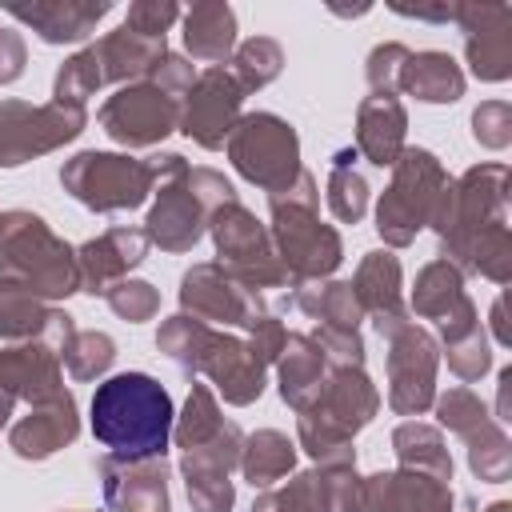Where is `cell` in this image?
Masks as SVG:
<instances>
[{
  "label": "cell",
  "instance_id": "49",
  "mask_svg": "<svg viewBox=\"0 0 512 512\" xmlns=\"http://www.w3.org/2000/svg\"><path fill=\"white\" fill-rule=\"evenodd\" d=\"M184 16V8L176 0H136L128 4V16H124V28L140 32V36H152V40H164V32Z\"/></svg>",
  "mask_w": 512,
  "mask_h": 512
},
{
  "label": "cell",
  "instance_id": "7",
  "mask_svg": "<svg viewBox=\"0 0 512 512\" xmlns=\"http://www.w3.org/2000/svg\"><path fill=\"white\" fill-rule=\"evenodd\" d=\"M448 172L436 152L404 148L392 164V180L376 200V232L388 248H408L428 224L448 188Z\"/></svg>",
  "mask_w": 512,
  "mask_h": 512
},
{
  "label": "cell",
  "instance_id": "44",
  "mask_svg": "<svg viewBox=\"0 0 512 512\" xmlns=\"http://www.w3.org/2000/svg\"><path fill=\"white\" fill-rule=\"evenodd\" d=\"M444 360H448V368H452L464 384L480 380V376L492 368V344H488L484 324H480V328H472L468 336H460V340L444 344Z\"/></svg>",
  "mask_w": 512,
  "mask_h": 512
},
{
  "label": "cell",
  "instance_id": "29",
  "mask_svg": "<svg viewBox=\"0 0 512 512\" xmlns=\"http://www.w3.org/2000/svg\"><path fill=\"white\" fill-rule=\"evenodd\" d=\"M92 48H96V60H100V76H104V84H116V88L148 80V76H152V68H156V64L164 60V52H168V44H164V40L140 36V32L124 28V24H120L116 32H108V36H100Z\"/></svg>",
  "mask_w": 512,
  "mask_h": 512
},
{
  "label": "cell",
  "instance_id": "8",
  "mask_svg": "<svg viewBox=\"0 0 512 512\" xmlns=\"http://www.w3.org/2000/svg\"><path fill=\"white\" fill-rule=\"evenodd\" d=\"M60 188L88 212H132L156 192V172L128 152L84 148L60 168Z\"/></svg>",
  "mask_w": 512,
  "mask_h": 512
},
{
  "label": "cell",
  "instance_id": "31",
  "mask_svg": "<svg viewBox=\"0 0 512 512\" xmlns=\"http://www.w3.org/2000/svg\"><path fill=\"white\" fill-rule=\"evenodd\" d=\"M464 84H468L464 68L452 60V52H440V48L408 52L400 68V92L424 104H456L464 96Z\"/></svg>",
  "mask_w": 512,
  "mask_h": 512
},
{
  "label": "cell",
  "instance_id": "40",
  "mask_svg": "<svg viewBox=\"0 0 512 512\" xmlns=\"http://www.w3.org/2000/svg\"><path fill=\"white\" fill-rule=\"evenodd\" d=\"M64 368H68V376L72 380H80V384H88V380H104L108 376V368L116 364V340L108 336V332H96V328H76V336L68 340V348H64Z\"/></svg>",
  "mask_w": 512,
  "mask_h": 512
},
{
  "label": "cell",
  "instance_id": "14",
  "mask_svg": "<svg viewBox=\"0 0 512 512\" xmlns=\"http://www.w3.org/2000/svg\"><path fill=\"white\" fill-rule=\"evenodd\" d=\"M388 408L396 416H424L436 400L440 344L416 320L388 336Z\"/></svg>",
  "mask_w": 512,
  "mask_h": 512
},
{
  "label": "cell",
  "instance_id": "42",
  "mask_svg": "<svg viewBox=\"0 0 512 512\" xmlns=\"http://www.w3.org/2000/svg\"><path fill=\"white\" fill-rule=\"evenodd\" d=\"M392 476H396V512H456L448 480L408 468H392Z\"/></svg>",
  "mask_w": 512,
  "mask_h": 512
},
{
  "label": "cell",
  "instance_id": "56",
  "mask_svg": "<svg viewBox=\"0 0 512 512\" xmlns=\"http://www.w3.org/2000/svg\"><path fill=\"white\" fill-rule=\"evenodd\" d=\"M328 8H332L336 16H364V12L372 8V4H352V8H336V4H328Z\"/></svg>",
  "mask_w": 512,
  "mask_h": 512
},
{
  "label": "cell",
  "instance_id": "16",
  "mask_svg": "<svg viewBox=\"0 0 512 512\" xmlns=\"http://www.w3.org/2000/svg\"><path fill=\"white\" fill-rule=\"evenodd\" d=\"M240 108H244V88L236 84V76L224 64L204 68V72H196V84L180 100L176 132H184L204 152H216V148H224L228 132L236 128Z\"/></svg>",
  "mask_w": 512,
  "mask_h": 512
},
{
  "label": "cell",
  "instance_id": "55",
  "mask_svg": "<svg viewBox=\"0 0 512 512\" xmlns=\"http://www.w3.org/2000/svg\"><path fill=\"white\" fill-rule=\"evenodd\" d=\"M488 316H492V340L508 348V344H512V328H508V320H504V296L492 300V312H488Z\"/></svg>",
  "mask_w": 512,
  "mask_h": 512
},
{
  "label": "cell",
  "instance_id": "10",
  "mask_svg": "<svg viewBox=\"0 0 512 512\" xmlns=\"http://www.w3.org/2000/svg\"><path fill=\"white\" fill-rule=\"evenodd\" d=\"M208 236L216 244V264L236 276L240 284L248 288H284L288 284V272L272 248V236H268V224L256 220V212H248L240 200L224 204L212 212L208 220Z\"/></svg>",
  "mask_w": 512,
  "mask_h": 512
},
{
  "label": "cell",
  "instance_id": "22",
  "mask_svg": "<svg viewBox=\"0 0 512 512\" xmlns=\"http://www.w3.org/2000/svg\"><path fill=\"white\" fill-rule=\"evenodd\" d=\"M348 284H352V292L364 308V320H372V328L384 340L412 324V312L404 304V272H400V260L388 248L364 252L360 264H356V276Z\"/></svg>",
  "mask_w": 512,
  "mask_h": 512
},
{
  "label": "cell",
  "instance_id": "1",
  "mask_svg": "<svg viewBox=\"0 0 512 512\" xmlns=\"http://www.w3.org/2000/svg\"><path fill=\"white\" fill-rule=\"evenodd\" d=\"M152 172H156V200L144 216V236L148 244H156L168 256L192 252L200 244V236L208 232V220L216 208L240 200L232 180L216 168H192L180 152H156L148 156Z\"/></svg>",
  "mask_w": 512,
  "mask_h": 512
},
{
  "label": "cell",
  "instance_id": "19",
  "mask_svg": "<svg viewBox=\"0 0 512 512\" xmlns=\"http://www.w3.org/2000/svg\"><path fill=\"white\" fill-rule=\"evenodd\" d=\"M464 32V60L476 80L504 84L512 76V8L508 4H452Z\"/></svg>",
  "mask_w": 512,
  "mask_h": 512
},
{
  "label": "cell",
  "instance_id": "39",
  "mask_svg": "<svg viewBox=\"0 0 512 512\" xmlns=\"http://www.w3.org/2000/svg\"><path fill=\"white\" fill-rule=\"evenodd\" d=\"M48 312H52V304L36 300L20 284L0 280V340H8V344L40 340V332L48 324Z\"/></svg>",
  "mask_w": 512,
  "mask_h": 512
},
{
  "label": "cell",
  "instance_id": "35",
  "mask_svg": "<svg viewBox=\"0 0 512 512\" xmlns=\"http://www.w3.org/2000/svg\"><path fill=\"white\" fill-rule=\"evenodd\" d=\"M236 468L252 488H276V480L296 472V444L276 428H260V432L244 436Z\"/></svg>",
  "mask_w": 512,
  "mask_h": 512
},
{
  "label": "cell",
  "instance_id": "54",
  "mask_svg": "<svg viewBox=\"0 0 512 512\" xmlns=\"http://www.w3.org/2000/svg\"><path fill=\"white\" fill-rule=\"evenodd\" d=\"M496 420L500 424L512 420V368H500L496 376Z\"/></svg>",
  "mask_w": 512,
  "mask_h": 512
},
{
  "label": "cell",
  "instance_id": "28",
  "mask_svg": "<svg viewBox=\"0 0 512 512\" xmlns=\"http://www.w3.org/2000/svg\"><path fill=\"white\" fill-rule=\"evenodd\" d=\"M276 388H280V400L292 408V412H304L320 388H324V376H328V360L324 352L312 344V336L304 332H288L284 336V348L276 356Z\"/></svg>",
  "mask_w": 512,
  "mask_h": 512
},
{
  "label": "cell",
  "instance_id": "46",
  "mask_svg": "<svg viewBox=\"0 0 512 512\" xmlns=\"http://www.w3.org/2000/svg\"><path fill=\"white\" fill-rule=\"evenodd\" d=\"M412 48H404L400 40H388V44H376L364 60V80L372 88V96H396L400 92V68L408 60Z\"/></svg>",
  "mask_w": 512,
  "mask_h": 512
},
{
  "label": "cell",
  "instance_id": "9",
  "mask_svg": "<svg viewBox=\"0 0 512 512\" xmlns=\"http://www.w3.org/2000/svg\"><path fill=\"white\" fill-rule=\"evenodd\" d=\"M224 152H228L232 168L264 192H280L304 168L300 164V136L276 112H240L236 128L224 140Z\"/></svg>",
  "mask_w": 512,
  "mask_h": 512
},
{
  "label": "cell",
  "instance_id": "37",
  "mask_svg": "<svg viewBox=\"0 0 512 512\" xmlns=\"http://www.w3.org/2000/svg\"><path fill=\"white\" fill-rule=\"evenodd\" d=\"M232 76H236V84L244 88V96L248 92H260V88H268L276 76H280V68H284V48H280V40H272V36H248V40H236V48H232Z\"/></svg>",
  "mask_w": 512,
  "mask_h": 512
},
{
  "label": "cell",
  "instance_id": "38",
  "mask_svg": "<svg viewBox=\"0 0 512 512\" xmlns=\"http://www.w3.org/2000/svg\"><path fill=\"white\" fill-rule=\"evenodd\" d=\"M220 424H224V412H220L216 392H212L208 384H196V380H192V384H188V400H184L180 416L172 420V440H176V448L188 452V448L212 440V436L220 432Z\"/></svg>",
  "mask_w": 512,
  "mask_h": 512
},
{
  "label": "cell",
  "instance_id": "53",
  "mask_svg": "<svg viewBox=\"0 0 512 512\" xmlns=\"http://www.w3.org/2000/svg\"><path fill=\"white\" fill-rule=\"evenodd\" d=\"M388 8H392L396 16L428 20V24H448V20H452V4H404V0H392Z\"/></svg>",
  "mask_w": 512,
  "mask_h": 512
},
{
  "label": "cell",
  "instance_id": "34",
  "mask_svg": "<svg viewBox=\"0 0 512 512\" xmlns=\"http://www.w3.org/2000/svg\"><path fill=\"white\" fill-rule=\"evenodd\" d=\"M432 408H436L440 428H448L452 436H460L464 448L484 444V440H492V436L504 432V424L488 412V404H484L472 388H464V384H460V388H448V392H436Z\"/></svg>",
  "mask_w": 512,
  "mask_h": 512
},
{
  "label": "cell",
  "instance_id": "58",
  "mask_svg": "<svg viewBox=\"0 0 512 512\" xmlns=\"http://www.w3.org/2000/svg\"><path fill=\"white\" fill-rule=\"evenodd\" d=\"M64 512H80V508H64Z\"/></svg>",
  "mask_w": 512,
  "mask_h": 512
},
{
  "label": "cell",
  "instance_id": "23",
  "mask_svg": "<svg viewBox=\"0 0 512 512\" xmlns=\"http://www.w3.org/2000/svg\"><path fill=\"white\" fill-rule=\"evenodd\" d=\"M96 476H100V488L112 512H172L164 456L120 460L104 452L96 460Z\"/></svg>",
  "mask_w": 512,
  "mask_h": 512
},
{
  "label": "cell",
  "instance_id": "52",
  "mask_svg": "<svg viewBox=\"0 0 512 512\" xmlns=\"http://www.w3.org/2000/svg\"><path fill=\"white\" fill-rule=\"evenodd\" d=\"M24 64H28V44L16 28H0V88L4 84H16L24 76Z\"/></svg>",
  "mask_w": 512,
  "mask_h": 512
},
{
  "label": "cell",
  "instance_id": "5",
  "mask_svg": "<svg viewBox=\"0 0 512 512\" xmlns=\"http://www.w3.org/2000/svg\"><path fill=\"white\" fill-rule=\"evenodd\" d=\"M0 280L20 284L44 304L68 300L80 292L76 248L60 240L44 216L28 208L0 212Z\"/></svg>",
  "mask_w": 512,
  "mask_h": 512
},
{
  "label": "cell",
  "instance_id": "21",
  "mask_svg": "<svg viewBox=\"0 0 512 512\" xmlns=\"http://www.w3.org/2000/svg\"><path fill=\"white\" fill-rule=\"evenodd\" d=\"M376 412H380V392L364 368H328L320 396L296 416L316 424V428H328L336 436L356 440V432L368 428Z\"/></svg>",
  "mask_w": 512,
  "mask_h": 512
},
{
  "label": "cell",
  "instance_id": "41",
  "mask_svg": "<svg viewBox=\"0 0 512 512\" xmlns=\"http://www.w3.org/2000/svg\"><path fill=\"white\" fill-rule=\"evenodd\" d=\"M104 84L100 76V60H96V48H80L72 52L60 68H56V80H52V100L56 104H68V108H84L88 96H96V88Z\"/></svg>",
  "mask_w": 512,
  "mask_h": 512
},
{
  "label": "cell",
  "instance_id": "27",
  "mask_svg": "<svg viewBox=\"0 0 512 512\" xmlns=\"http://www.w3.org/2000/svg\"><path fill=\"white\" fill-rule=\"evenodd\" d=\"M408 112L400 96H364L356 104V156H364L376 168H392L396 156L408 148Z\"/></svg>",
  "mask_w": 512,
  "mask_h": 512
},
{
  "label": "cell",
  "instance_id": "50",
  "mask_svg": "<svg viewBox=\"0 0 512 512\" xmlns=\"http://www.w3.org/2000/svg\"><path fill=\"white\" fill-rule=\"evenodd\" d=\"M160 92H168V96H176V100H184V92L196 84V64L188 60V56H180V52H164V60L152 68V76H148Z\"/></svg>",
  "mask_w": 512,
  "mask_h": 512
},
{
  "label": "cell",
  "instance_id": "25",
  "mask_svg": "<svg viewBox=\"0 0 512 512\" xmlns=\"http://www.w3.org/2000/svg\"><path fill=\"white\" fill-rule=\"evenodd\" d=\"M76 436H80V408H76V396L68 388H60L56 396L32 404L8 428V448L20 460H48L60 448H68Z\"/></svg>",
  "mask_w": 512,
  "mask_h": 512
},
{
  "label": "cell",
  "instance_id": "11",
  "mask_svg": "<svg viewBox=\"0 0 512 512\" xmlns=\"http://www.w3.org/2000/svg\"><path fill=\"white\" fill-rule=\"evenodd\" d=\"M88 128L84 108L68 104H28V100H0V168H20L36 156H48L72 144Z\"/></svg>",
  "mask_w": 512,
  "mask_h": 512
},
{
  "label": "cell",
  "instance_id": "48",
  "mask_svg": "<svg viewBox=\"0 0 512 512\" xmlns=\"http://www.w3.org/2000/svg\"><path fill=\"white\" fill-rule=\"evenodd\" d=\"M464 452H468V468H472L476 480L504 484L512 476V440H508V432H500V436H492L484 444H472Z\"/></svg>",
  "mask_w": 512,
  "mask_h": 512
},
{
  "label": "cell",
  "instance_id": "12",
  "mask_svg": "<svg viewBox=\"0 0 512 512\" xmlns=\"http://www.w3.org/2000/svg\"><path fill=\"white\" fill-rule=\"evenodd\" d=\"M96 124L120 148H152V144H160L164 136L176 132V124H180V100L168 96V92H160L152 80L124 84V88H116L100 104Z\"/></svg>",
  "mask_w": 512,
  "mask_h": 512
},
{
  "label": "cell",
  "instance_id": "17",
  "mask_svg": "<svg viewBox=\"0 0 512 512\" xmlns=\"http://www.w3.org/2000/svg\"><path fill=\"white\" fill-rule=\"evenodd\" d=\"M360 472L356 464H316L292 472L288 484L264 488L248 512H356Z\"/></svg>",
  "mask_w": 512,
  "mask_h": 512
},
{
  "label": "cell",
  "instance_id": "2",
  "mask_svg": "<svg viewBox=\"0 0 512 512\" xmlns=\"http://www.w3.org/2000/svg\"><path fill=\"white\" fill-rule=\"evenodd\" d=\"M172 396L148 372H116L92 392V436L108 456L148 460L164 456L172 440Z\"/></svg>",
  "mask_w": 512,
  "mask_h": 512
},
{
  "label": "cell",
  "instance_id": "33",
  "mask_svg": "<svg viewBox=\"0 0 512 512\" xmlns=\"http://www.w3.org/2000/svg\"><path fill=\"white\" fill-rule=\"evenodd\" d=\"M288 304L312 316L316 324H336V328H360L364 308L352 292L348 280H312V284H292Z\"/></svg>",
  "mask_w": 512,
  "mask_h": 512
},
{
  "label": "cell",
  "instance_id": "36",
  "mask_svg": "<svg viewBox=\"0 0 512 512\" xmlns=\"http://www.w3.org/2000/svg\"><path fill=\"white\" fill-rule=\"evenodd\" d=\"M324 200L340 224H360L368 212V180L356 172V148H340L328 168Z\"/></svg>",
  "mask_w": 512,
  "mask_h": 512
},
{
  "label": "cell",
  "instance_id": "20",
  "mask_svg": "<svg viewBox=\"0 0 512 512\" xmlns=\"http://www.w3.org/2000/svg\"><path fill=\"white\" fill-rule=\"evenodd\" d=\"M64 388V360L44 340H24L0 348V428L12 420L16 404L28 408Z\"/></svg>",
  "mask_w": 512,
  "mask_h": 512
},
{
  "label": "cell",
  "instance_id": "4",
  "mask_svg": "<svg viewBox=\"0 0 512 512\" xmlns=\"http://www.w3.org/2000/svg\"><path fill=\"white\" fill-rule=\"evenodd\" d=\"M268 236L288 272V284L328 280L344 260V240L332 224L320 220V188L308 168L280 192H268Z\"/></svg>",
  "mask_w": 512,
  "mask_h": 512
},
{
  "label": "cell",
  "instance_id": "3",
  "mask_svg": "<svg viewBox=\"0 0 512 512\" xmlns=\"http://www.w3.org/2000/svg\"><path fill=\"white\" fill-rule=\"evenodd\" d=\"M160 356H168L184 376H208L212 392L232 408H248L264 396V364L248 352L240 336H228L212 324H200L184 312L168 316L156 332Z\"/></svg>",
  "mask_w": 512,
  "mask_h": 512
},
{
  "label": "cell",
  "instance_id": "47",
  "mask_svg": "<svg viewBox=\"0 0 512 512\" xmlns=\"http://www.w3.org/2000/svg\"><path fill=\"white\" fill-rule=\"evenodd\" d=\"M472 140L488 152L512 144V104L508 100H480L472 108Z\"/></svg>",
  "mask_w": 512,
  "mask_h": 512
},
{
  "label": "cell",
  "instance_id": "32",
  "mask_svg": "<svg viewBox=\"0 0 512 512\" xmlns=\"http://www.w3.org/2000/svg\"><path fill=\"white\" fill-rule=\"evenodd\" d=\"M392 452H396V464H400V468L424 472V476H436V480H448V484H452V456H448L444 432H440L436 424H424V420H404V424H396V432H392Z\"/></svg>",
  "mask_w": 512,
  "mask_h": 512
},
{
  "label": "cell",
  "instance_id": "45",
  "mask_svg": "<svg viewBox=\"0 0 512 512\" xmlns=\"http://www.w3.org/2000/svg\"><path fill=\"white\" fill-rule=\"evenodd\" d=\"M312 344L324 352L328 368H364V336L360 328H336V324H316Z\"/></svg>",
  "mask_w": 512,
  "mask_h": 512
},
{
  "label": "cell",
  "instance_id": "15",
  "mask_svg": "<svg viewBox=\"0 0 512 512\" xmlns=\"http://www.w3.org/2000/svg\"><path fill=\"white\" fill-rule=\"evenodd\" d=\"M240 448H244L240 424L224 420V428L212 440L180 452V476H184L192 512H232L236 504L232 468L240 464Z\"/></svg>",
  "mask_w": 512,
  "mask_h": 512
},
{
  "label": "cell",
  "instance_id": "43",
  "mask_svg": "<svg viewBox=\"0 0 512 512\" xmlns=\"http://www.w3.org/2000/svg\"><path fill=\"white\" fill-rule=\"evenodd\" d=\"M104 300H108V308L120 316V320H128V324H144V320H152L156 312H160V292L148 284V280H120V284H112L108 292H104Z\"/></svg>",
  "mask_w": 512,
  "mask_h": 512
},
{
  "label": "cell",
  "instance_id": "18",
  "mask_svg": "<svg viewBox=\"0 0 512 512\" xmlns=\"http://www.w3.org/2000/svg\"><path fill=\"white\" fill-rule=\"evenodd\" d=\"M408 312L420 316V320H432L440 328V344H452V340L468 336L472 328H480V312H476L472 296L464 292V276L444 256L428 260L416 272V284H412V296H408Z\"/></svg>",
  "mask_w": 512,
  "mask_h": 512
},
{
  "label": "cell",
  "instance_id": "57",
  "mask_svg": "<svg viewBox=\"0 0 512 512\" xmlns=\"http://www.w3.org/2000/svg\"><path fill=\"white\" fill-rule=\"evenodd\" d=\"M484 512H512V504H508V500H496V504H488Z\"/></svg>",
  "mask_w": 512,
  "mask_h": 512
},
{
  "label": "cell",
  "instance_id": "24",
  "mask_svg": "<svg viewBox=\"0 0 512 512\" xmlns=\"http://www.w3.org/2000/svg\"><path fill=\"white\" fill-rule=\"evenodd\" d=\"M148 236L140 224H116L76 248V268H80V292L104 296L112 284L128 280L132 268L144 264L148 256Z\"/></svg>",
  "mask_w": 512,
  "mask_h": 512
},
{
  "label": "cell",
  "instance_id": "30",
  "mask_svg": "<svg viewBox=\"0 0 512 512\" xmlns=\"http://www.w3.org/2000/svg\"><path fill=\"white\" fill-rule=\"evenodd\" d=\"M184 48L192 60L220 68L236 48V12L224 0H196L184 16Z\"/></svg>",
  "mask_w": 512,
  "mask_h": 512
},
{
  "label": "cell",
  "instance_id": "13",
  "mask_svg": "<svg viewBox=\"0 0 512 512\" xmlns=\"http://www.w3.org/2000/svg\"><path fill=\"white\" fill-rule=\"evenodd\" d=\"M180 312L200 324H224V328H252L260 316H268L264 296L236 276H228L216 260H200L180 276Z\"/></svg>",
  "mask_w": 512,
  "mask_h": 512
},
{
  "label": "cell",
  "instance_id": "26",
  "mask_svg": "<svg viewBox=\"0 0 512 512\" xmlns=\"http://www.w3.org/2000/svg\"><path fill=\"white\" fill-rule=\"evenodd\" d=\"M4 12L44 44H80L112 12V0H4Z\"/></svg>",
  "mask_w": 512,
  "mask_h": 512
},
{
  "label": "cell",
  "instance_id": "6",
  "mask_svg": "<svg viewBox=\"0 0 512 512\" xmlns=\"http://www.w3.org/2000/svg\"><path fill=\"white\" fill-rule=\"evenodd\" d=\"M496 224H508V164L488 160L448 180L428 228L440 240V256L464 276L476 240Z\"/></svg>",
  "mask_w": 512,
  "mask_h": 512
},
{
  "label": "cell",
  "instance_id": "51",
  "mask_svg": "<svg viewBox=\"0 0 512 512\" xmlns=\"http://www.w3.org/2000/svg\"><path fill=\"white\" fill-rule=\"evenodd\" d=\"M284 336H288V328L268 312V316H260L252 328H248V352L268 368V364H276V356H280V348H284Z\"/></svg>",
  "mask_w": 512,
  "mask_h": 512
}]
</instances>
